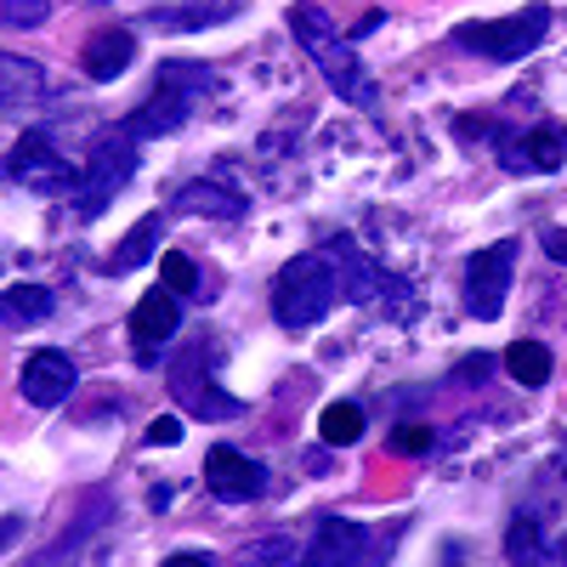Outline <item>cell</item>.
<instances>
[{
	"label": "cell",
	"mask_w": 567,
	"mask_h": 567,
	"mask_svg": "<svg viewBox=\"0 0 567 567\" xmlns=\"http://www.w3.org/2000/svg\"><path fill=\"white\" fill-rule=\"evenodd\" d=\"M159 233H165V216L159 210H148L142 216L125 239L114 245V256H109V272L120 278V272H136V267H148V261H159Z\"/></svg>",
	"instance_id": "17"
},
{
	"label": "cell",
	"mask_w": 567,
	"mask_h": 567,
	"mask_svg": "<svg viewBox=\"0 0 567 567\" xmlns=\"http://www.w3.org/2000/svg\"><path fill=\"white\" fill-rule=\"evenodd\" d=\"M488 363H494L488 352H477V358H460L454 381H460V386H483V381H488Z\"/></svg>",
	"instance_id": "29"
},
{
	"label": "cell",
	"mask_w": 567,
	"mask_h": 567,
	"mask_svg": "<svg viewBox=\"0 0 567 567\" xmlns=\"http://www.w3.org/2000/svg\"><path fill=\"white\" fill-rule=\"evenodd\" d=\"M556 471H561V477H567V443H561V454H556Z\"/></svg>",
	"instance_id": "36"
},
{
	"label": "cell",
	"mask_w": 567,
	"mask_h": 567,
	"mask_svg": "<svg viewBox=\"0 0 567 567\" xmlns=\"http://www.w3.org/2000/svg\"><path fill=\"white\" fill-rule=\"evenodd\" d=\"M80 386V363L63 352V347H40L23 358V374H18V392L29 409H58L69 403V392Z\"/></svg>",
	"instance_id": "10"
},
{
	"label": "cell",
	"mask_w": 567,
	"mask_h": 567,
	"mask_svg": "<svg viewBox=\"0 0 567 567\" xmlns=\"http://www.w3.org/2000/svg\"><path fill=\"white\" fill-rule=\"evenodd\" d=\"M290 34H296V45L318 63V74L329 80V91H336L341 103H352V109H374L381 97H374V74L363 69V58L352 52V40L329 23V12L323 7H312V0H301V7H290Z\"/></svg>",
	"instance_id": "1"
},
{
	"label": "cell",
	"mask_w": 567,
	"mask_h": 567,
	"mask_svg": "<svg viewBox=\"0 0 567 567\" xmlns=\"http://www.w3.org/2000/svg\"><path fill=\"white\" fill-rule=\"evenodd\" d=\"M374 29H381V12H369V18H358V29H352L347 40H363V34H374Z\"/></svg>",
	"instance_id": "33"
},
{
	"label": "cell",
	"mask_w": 567,
	"mask_h": 567,
	"mask_svg": "<svg viewBox=\"0 0 567 567\" xmlns=\"http://www.w3.org/2000/svg\"><path fill=\"white\" fill-rule=\"evenodd\" d=\"M233 18H239V0H165V7L148 12V29L199 34V29H216V23H233Z\"/></svg>",
	"instance_id": "14"
},
{
	"label": "cell",
	"mask_w": 567,
	"mask_h": 567,
	"mask_svg": "<svg viewBox=\"0 0 567 567\" xmlns=\"http://www.w3.org/2000/svg\"><path fill=\"white\" fill-rule=\"evenodd\" d=\"M499 363H505V374H511V381L523 386V392L550 386V374H556V352H550L545 341H511Z\"/></svg>",
	"instance_id": "18"
},
{
	"label": "cell",
	"mask_w": 567,
	"mask_h": 567,
	"mask_svg": "<svg viewBox=\"0 0 567 567\" xmlns=\"http://www.w3.org/2000/svg\"><path fill=\"white\" fill-rule=\"evenodd\" d=\"M216 556L210 550H176V556H165V567H210Z\"/></svg>",
	"instance_id": "32"
},
{
	"label": "cell",
	"mask_w": 567,
	"mask_h": 567,
	"mask_svg": "<svg viewBox=\"0 0 567 567\" xmlns=\"http://www.w3.org/2000/svg\"><path fill=\"white\" fill-rule=\"evenodd\" d=\"M0 18H7V29H40L52 18V0H0Z\"/></svg>",
	"instance_id": "25"
},
{
	"label": "cell",
	"mask_w": 567,
	"mask_h": 567,
	"mask_svg": "<svg viewBox=\"0 0 567 567\" xmlns=\"http://www.w3.org/2000/svg\"><path fill=\"white\" fill-rule=\"evenodd\" d=\"M7 329H34V323H45L52 318V307H58V296L45 290V284H12L7 290Z\"/></svg>",
	"instance_id": "20"
},
{
	"label": "cell",
	"mask_w": 567,
	"mask_h": 567,
	"mask_svg": "<svg viewBox=\"0 0 567 567\" xmlns=\"http://www.w3.org/2000/svg\"><path fill=\"white\" fill-rule=\"evenodd\" d=\"M516 256H523V239H499V245H483L477 256H465V312L477 323H494L505 312Z\"/></svg>",
	"instance_id": "6"
},
{
	"label": "cell",
	"mask_w": 567,
	"mask_h": 567,
	"mask_svg": "<svg viewBox=\"0 0 567 567\" xmlns=\"http://www.w3.org/2000/svg\"><path fill=\"white\" fill-rule=\"evenodd\" d=\"M205 488L221 505H250L267 488V465L239 454V449H227V443H216V449H205Z\"/></svg>",
	"instance_id": "11"
},
{
	"label": "cell",
	"mask_w": 567,
	"mask_h": 567,
	"mask_svg": "<svg viewBox=\"0 0 567 567\" xmlns=\"http://www.w3.org/2000/svg\"><path fill=\"white\" fill-rule=\"evenodd\" d=\"M187 114H194V97H187V91H176V85H159V80H154V97L142 103V109H131L120 125H125L136 142H154V136H176V131L187 125Z\"/></svg>",
	"instance_id": "13"
},
{
	"label": "cell",
	"mask_w": 567,
	"mask_h": 567,
	"mask_svg": "<svg viewBox=\"0 0 567 567\" xmlns=\"http://www.w3.org/2000/svg\"><path fill=\"white\" fill-rule=\"evenodd\" d=\"M7 182L12 187H29V194H80L85 182V165H74L52 131H23L7 154Z\"/></svg>",
	"instance_id": "5"
},
{
	"label": "cell",
	"mask_w": 567,
	"mask_h": 567,
	"mask_svg": "<svg viewBox=\"0 0 567 567\" xmlns=\"http://www.w3.org/2000/svg\"><path fill=\"white\" fill-rule=\"evenodd\" d=\"M341 296V278H336V261L323 250H307V256H290L278 272H272V290H267V307L278 318V329H290V336H307L329 318Z\"/></svg>",
	"instance_id": "2"
},
{
	"label": "cell",
	"mask_w": 567,
	"mask_h": 567,
	"mask_svg": "<svg viewBox=\"0 0 567 567\" xmlns=\"http://www.w3.org/2000/svg\"><path fill=\"white\" fill-rule=\"evenodd\" d=\"M18 534H23V516H7V523H0V539L18 545Z\"/></svg>",
	"instance_id": "34"
},
{
	"label": "cell",
	"mask_w": 567,
	"mask_h": 567,
	"mask_svg": "<svg viewBox=\"0 0 567 567\" xmlns=\"http://www.w3.org/2000/svg\"><path fill=\"white\" fill-rule=\"evenodd\" d=\"M182 329V296L154 284L148 296L131 307V347H136V369H159V352L176 341Z\"/></svg>",
	"instance_id": "9"
},
{
	"label": "cell",
	"mask_w": 567,
	"mask_h": 567,
	"mask_svg": "<svg viewBox=\"0 0 567 567\" xmlns=\"http://www.w3.org/2000/svg\"><path fill=\"white\" fill-rule=\"evenodd\" d=\"M505 171H561L567 165V131L561 125H534L523 142H499Z\"/></svg>",
	"instance_id": "15"
},
{
	"label": "cell",
	"mask_w": 567,
	"mask_h": 567,
	"mask_svg": "<svg viewBox=\"0 0 567 567\" xmlns=\"http://www.w3.org/2000/svg\"><path fill=\"white\" fill-rule=\"evenodd\" d=\"M34 85H40V69H34V63H18V58H7V103H18V97H34Z\"/></svg>",
	"instance_id": "26"
},
{
	"label": "cell",
	"mask_w": 567,
	"mask_h": 567,
	"mask_svg": "<svg viewBox=\"0 0 567 567\" xmlns=\"http://www.w3.org/2000/svg\"><path fill=\"white\" fill-rule=\"evenodd\" d=\"M301 550L290 545V539H261V545H250L245 550V561H296Z\"/></svg>",
	"instance_id": "28"
},
{
	"label": "cell",
	"mask_w": 567,
	"mask_h": 567,
	"mask_svg": "<svg viewBox=\"0 0 567 567\" xmlns=\"http://www.w3.org/2000/svg\"><path fill=\"white\" fill-rule=\"evenodd\" d=\"M136 165H142V142L125 125L109 131L97 148H91V159H85V182H80V194H74V210L85 221H97L114 205V194H125V187H131Z\"/></svg>",
	"instance_id": "4"
},
{
	"label": "cell",
	"mask_w": 567,
	"mask_h": 567,
	"mask_svg": "<svg viewBox=\"0 0 567 567\" xmlns=\"http://www.w3.org/2000/svg\"><path fill=\"white\" fill-rule=\"evenodd\" d=\"M159 284H165V290H176V296L187 301V296H199V290H205V272L194 267V256L165 250V256H159Z\"/></svg>",
	"instance_id": "23"
},
{
	"label": "cell",
	"mask_w": 567,
	"mask_h": 567,
	"mask_svg": "<svg viewBox=\"0 0 567 567\" xmlns=\"http://www.w3.org/2000/svg\"><path fill=\"white\" fill-rule=\"evenodd\" d=\"M505 561H545L539 550V516L534 511H516L511 528H505Z\"/></svg>",
	"instance_id": "22"
},
{
	"label": "cell",
	"mask_w": 567,
	"mask_h": 567,
	"mask_svg": "<svg viewBox=\"0 0 567 567\" xmlns=\"http://www.w3.org/2000/svg\"><path fill=\"white\" fill-rule=\"evenodd\" d=\"M148 443H154V449H171V443H182V414H159V420L148 425Z\"/></svg>",
	"instance_id": "30"
},
{
	"label": "cell",
	"mask_w": 567,
	"mask_h": 567,
	"mask_svg": "<svg viewBox=\"0 0 567 567\" xmlns=\"http://www.w3.org/2000/svg\"><path fill=\"white\" fill-rule=\"evenodd\" d=\"M171 494H176V488H171V483H159V488L148 494V505H154V511H171Z\"/></svg>",
	"instance_id": "35"
},
{
	"label": "cell",
	"mask_w": 567,
	"mask_h": 567,
	"mask_svg": "<svg viewBox=\"0 0 567 567\" xmlns=\"http://www.w3.org/2000/svg\"><path fill=\"white\" fill-rule=\"evenodd\" d=\"M171 398H176L182 414H194V420H239V414H245L239 398L216 386L205 347H187V352L171 363Z\"/></svg>",
	"instance_id": "8"
},
{
	"label": "cell",
	"mask_w": 567,
	"mask_h": 567,
	"mask_svg": "<svg viewBox=\"0 0 567 567\" xmlns=\"http://www.w3.org/2000/svg\"><path fill=\"white\" fill-rule=\"evenodd\" d=\"M539 245H545L550 261H567V233H561V227H545V233H539Z\"/></svg>",
	"instance_id": "31"
},
{
	"label": "cell",
	"mask_w": 567,
	"mask_h": 567,
	"mask_svg": "<svg viewBox=\"0 0 567 567\" xmlns=\"http://www.w3.org/2000/svg\"><path fill=\"white\" fill-rule=\"evenodd\" d=\"M131 63H136V34H131V29H103V34H91L85 52H80L85 80H97V85H114Z\"/></svg>",
	"instance_id": "16"
},
{
	"label": "cell",
	"mask_w": 567,
	"mask_h": 567,
	"mask_svg": "<svg viewBox=\"0 0 567 567\" xmlns=\"http://www.w3.org/2000/svg\"><path fill=\"white\" fill-rule=\"evenodd\" d=\"M386 556H392V545H381V534H369L363 523L336 516V511L318 516V528L301 550L307 567H363V561H386Z\"/></svg>",
	"instance_id": "7"
},
{
	"label": "cell",
	"mask_w": 567,
	"mask_h": 567,
	"mask_svg": "<svg viewBox=\"0 0 567 567\" xmlns=\"http://www.w3.org/2000/svg\"><path fill=\"white\" fill-rule=\"evenodd\" d=\"M363 425H369V420H363V409L341 398V403H329V409L318 414V437H323L329 449H352V443L363 437Z\"/></svg>",
	"instance_id": "21"
},
{
	"label": "cell",
	"mask_w": 567,
	"mask_h": 567,
	"mask_svg": "<svg viewBox=\"0 0 567 567\" xmlns=\"http://www.w3.org/2000/svg\"><path fill=\"white\" fill-rule=\"evenodd\" d=\"M176 210L182 216H221V221H239L250 205H245V194H221V182H187L182 194H176Z\"/></svg>",
	"instance_id": "19"
},
{
	"label": "cell",
	"mask_w": 567,
	"mask_h": 567,
	"mask_svg": "<svg viewBox=\"0 0 567 567\" xmlns=\"http://www.w3.org/2000/svg\"><path fill=\"white\" fill-rule=\"evenodd\" d=\"M159 85H176V91H187V97H205V91L216 85V69H205V63H182V58H165L159 63Z\"/></svg>",
	"instance_id": "24"
},
{
	"label": "cell",
	"mask_w": 567,
	"mask_h": 567,
	"mask_svg": "<svg viewBox=\"0 0 567 567\" xmlns=\"http://www.w3.org/2000/svg\"><path fill=\"white\" fill-rule=\"evenodd\" d=\"M323 256L336 261V278H341V296L352 301V307H369V301H381V290H386V267L374 261V256H363L352 239H329L323 245Z\"/></svg>",
	"instance_id": "12"
},
{
	"label": "cell",
	"mask_w": 567,
	"mask_h": 567,
	"mask_svg": "<svg viewBox=\"0 0 567 567\" xmlns=\"http://www.w3.org/2000/svg\"><path fill=\"white\" fill-rule=\"evenodd\" d=\"M392 449H398V454H432L437 437H432V425H398V432H392Z\"/></svg>",
	"instance_id": "27"
},
{
	"label": "cell",
	"mask_w": 567,
	"mask_h": 567,
	"mask_svg": "<svg viewBox=\"0 0 567 567\" xmlns=\"http://www.w3.org/2000/svg\"><path fill=\"white\" fill-rule=\"evenodd\" d=\"M550 34V7H523V12H505V18H477V23H454V45L471 58H488V63H523L534 58Z\"/></svg>",
	"instance_id": "3"
}]
</instances>
